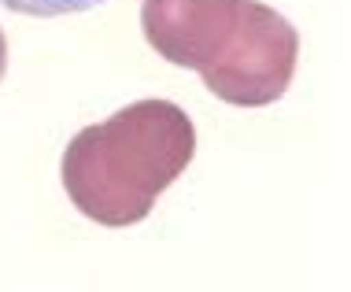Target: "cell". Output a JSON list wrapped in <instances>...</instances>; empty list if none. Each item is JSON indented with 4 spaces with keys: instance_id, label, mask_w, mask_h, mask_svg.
I'll return each instance as SVG.
<instances>
[{
    "instance_id": "cell-1",
    "label": "cell",
    "mask_w": 351,
    "mask_h": 292,
    "mask_svg": "<svg viewBox=\"0 0 351 292\" xmlns=\"http://www.w3.org/2000/svg\"><path fill=\"white\" fill-rule=\"evenodd\" d=\"M8 12L19 15H34V19H60V15H78L93 12V8L108 4V0H0Z\"/></svg>"
}]
</instances>
